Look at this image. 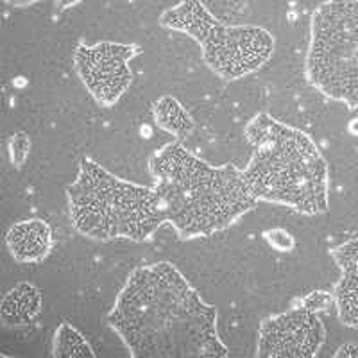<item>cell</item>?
Returning <instances> with one entry per match:
<instances>
[{"instance_id":"6da1fadb","label":"cell","mask_w":358,"mask_h":358,"mask_svg":"<svg viewBox=\"0 0 358 358\" xmlns=\"http://www.w3.org/2000/svg\"><path fill=\"white\" fill-rule=\"evenodd\" d=\"M108 324L131 357H228L208 305L176 265L136 267L118 292Z\"/></svg>"},{"instance_id":"7a4b0ae2","label":"cell","mask_w":358,"mask_h":358,"mask_svg":"<svg viewBox=\"0 0 358 358\" xmlns=\"http://www.w3.org/2000/svg\"><path fill=\"white\" fill-rule=\"evenodd\" d=\"M149 174L167 212V224L181 241L224 231L258 204L241 169L231 163L213 167L179 140L152 152Z\"/></svg>"},{"instance_id":"3957f363","label":"cell","mask_w":358,"mask_h":358,"mask_svg":"<svg viewBox=\"0 0 358 358\" xmlns=\"http://www.w3.org/2000/svg\"><path fill=\"white\" fill-rule=\"evenodd\" d=\"M244 133L255 152L242 178L255 199L308 217L328 212V163L305 131L258 113Z\"/></svg>"},{"instance_id":"277c9868","label":"cell","mask_w":358,"mask_h":358,"mask_svg":"<svg viewBox=\"0 0 358 358\" xmlns=\"http://www.w3.org/2000/svg\"><path fill=\"white\" fill-rule=\"evenodd\" d=\"M70 222L78 233L99 242L151 241L167 224V212L155 187L117 178L92 158L79 162L78 178L66 188Z\"/></svg>"},{"instance_id":"5b68a950","label":"cell","mask_w":358,"mask_h":358,"mask_svg":"<svg viewBox=\"0 0 358 358\" xmlns=\"http://www.w3.org/2000/svg\"><path fill=\"white\" fill-rule=\"evenodd\" d=\"M159 24L196 41L208 69L224 81L258 72L274 54V36L267 29L222 24L199 0H181L165 9Z\"/></svg>"},{"instance_id":"8992f818","label":"cell","mask_w":358,"mask_h":358,"mask_svg":"<svg viewBox=\"0 0 358 358\" xmlns=\"http://www.w3.org/2000/svg\"><path fill=\"white\" fill-rule=\"evenodd\" d=\"M305 73L326 99L358 110V0H326L312 13Z\"/></svg>"},{"instance_id":"52a82bcc","label":"cell","mask_w":358,"mask_h":358,"mask_svg":"<svg viewBox=\"0 0 358 358\" xmlns=\"http://www.w3.org/2000/svg\"><path fill=\"white\" fill-rule=\"evenodd\" d=\"M142 52L138 45L101 41L79 43L73 50V69L101 106H113L124 97L131 83V62Z\"/></svg>"},{"instance_id":"ba28073f","label":"cell","mask_w":358,"mask_h":358,"mask_svg":"<svg viewBox=\"0 0 358 358\" xmlns=\"http://www.w3.org/2000/svg\"><path fill=\"white\" fill-rule=\"evenodd\" d=\"M326 341V326L319 313L303 306L278 313L260 324L257 355L262 358H312Z\"/></svg>"},{"instance_id":"9c48e42d","label":"cell","mask_w":358,"mask_h":358,"mask_svg":"<svg viewBox=\"0 0 358 358\" xmlns=\"http://www.w3.org/2000/svg\"><path fill=\"white\" fill-rule=\"evenodd\" d=\"M330 257L341 271L334 287L338 321L358 328V236L330 249Z\"/></svg>"},{"instance_id":"30bf717a","label":"cell","mask_w":358,"mask_h":358,"mask_svg":"<svg viewBox=\"0 0 358 358\" xmlns=\"http://www.w3.org/2000/svg\"><path fill=\"white\" fill-rule=\"evenodd\" d=\"M52 228L43 219L18 220L6 231L9 255L20 264H36L45 260L52 251Z\"/></svg>"},{"instance_id":"8fae6325","label":"cell","mask_w":358,"mask_h":358,"mask_svg":"<svg viewBox=\"0 0 358 358\" xmlns=\"http://www.w3.org/2000/svg\"><path fill=\"white\" fill-rule=\"evenodd\" d=\"M41 308H43V297L40 289L33 283L22 281L2 297L0 319L2 324L9 328L29 326L40 317Z\"/></svg>"},{"instance_id":"7c38bea8","label":"cell","mask_w":358,"mask_h":358,"mask_svg":"<svg viewBox=\"0 0 358 358\" xmlns=\"http://www.w3.org/2000/svg\"><path fill=\"white\" fill-rule=\"evenodd\" d=\"M152 115H155V120L163 131L174 134L178 138L181 136H187L192 129H194V120L188 115V111L185 110L183 104L178 101V99L171 97V95H165L159 101L155 102L152 106Z\"/></svg>"},{"instance_id":"4fadbf2b","label":"cell","mask_w":358,"mask_h":358,"mask_svg":"<svg viewBox=\"0 0 358 358\" xmlns=\"http://www.w3.org/2000/svg\"><path fill=\"white\" fill-rule=\"evenodd\" d=\"M52 357L69 358V357H95V351L92 348L85 335L72 326L70 322L63 321L57 326L52 337Z\"/></svg>"},{"instance_id":"5bb4252c","label":"cell","mask_w":358,"mask_h":358,"mask_svg":"<svg viewBox=\"0 0 358 358\" xmlns=\"http://www.w3.org/2000/svg\"><path fill=\"white\" fill-rule=\"evenodd\" d=\"M297 306H303V308L310 310V312L321 313L330 310L331 305H335L334 292H328V290H313V292L306 294L305 297L297 299Z\"/></svg>"},{"instance_id":"9a60e30c","label":"cell","mask_w":358,"mask_h":358,"mask_svg":"<svg viewBox=\"0 0 358 358\" xmlns=\"http://www.w3.org/2000/svg\"><path fill=\"white\" fill-rule=\"evenodd\" d=\"M29 138L25 133H17L11 136L9 142V151H11V162L15 165H22L29 155Z\"/></svg>"},{"instance_id":"2e32d148","label":"cell","mask_w":358,"mask_h":358,"mask_svg":"<svg viewBox=\"0 0 358 358\" xmlns=\"http://www.w3.org/2000/svg\"><path fill=\"white\" fill-rule=\"evenodd\" d=\"M265 238L268 241V244L273 245V248L280 249V251H292L294 244H296L294 236L290 235L289 231H285V229H281V228L265 233Z\"/></svg>"},{"instance_id":"e0dca14e","label":"cell","mask_w":358,"mask_h":358,"mask_svg":"<svg viewBox=\"0 0 358 358\" xmlns=\"http://www.w3.org/2000/svg\"><path fill=\"white\" fill-rule=\"evenodd\" d=\"M335 358H358V344L355 342H348L344 346L338 348L334 355Z\"/></svg>"},{"instance_id":"ac0fdd59","label":"cell","mask_w":358,"mask_h":358,"mask_svg":"<svg viewBox=\"0 0 358 358\" xmlns=\"http://www.w3.org/2000/svg\"><path fill=\"white\" fill-rule=\"evenodd\" d=\"M350 131H351V134H358V118L351 120V122H350Z\"/></svg>"}]
</instances>
